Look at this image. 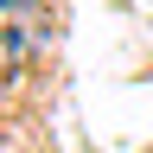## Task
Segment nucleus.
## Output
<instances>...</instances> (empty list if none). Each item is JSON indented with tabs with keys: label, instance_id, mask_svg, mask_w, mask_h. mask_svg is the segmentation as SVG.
I'll return each instance as SVG.
<instances>
[{
	"label": "nucleus",
	"instance_id": "nucleus-1",
	"mask_svg": "<svg viewBox=\"0 0 153 153\" xmlns=\"http://www.w3.org/2000/svg\"><path fill=\"white\" fill-rule=\"evenodd\" d=\"M38 45H45V13L26 7V0H7L0 7V76H13L19 64H32Z\"/></svg>",
	"mask_w": 153,
	"mask_h": 153
},
{
	"label": "nucleus",
	"instance_id": "nucleus-2",
	"mask_svg": "<svg viewBox=\"0 0 153 153\" xmlns=\"http://www.w3.org/2000/svg\"><path fill=\"white\" fill-rule=\"evenodd\" d=\"M0 7H7V0H0Z\"/></svg>",
	"mask_w": 153,
	"mask_h": 153
}]
</instances>
